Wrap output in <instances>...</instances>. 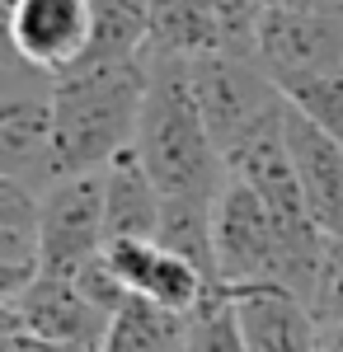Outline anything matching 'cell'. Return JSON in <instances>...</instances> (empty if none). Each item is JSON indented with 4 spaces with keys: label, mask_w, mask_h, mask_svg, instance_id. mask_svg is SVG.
Returning <instances> with one entry per match:
<instances>
[{
    "label": "cell",
    "mask_w": 343,
    "mask_h": 352,
    "mask_svg": "<svg viewBox=\"0 0 343 352\" xmlns=\"http://www.w3.org/2000/svg\"><path fill=\"white\" fill-rule=\"evenodd\" d=\"M264 5H278V10H315V5H343V0H264Z\"/></svg>",
    "instance_id": "cell-21"
},
{
    "label": "cell",
    "mask_w": 343,
    "mask_h": 352,
    "mask_svg": "<svg viewBox=\"0 0 343 352\" xmlns=\"http://www.w3.org/2000/svg\"><path fill=\"white\" fill-rule=\"evenodd\" d=\"M52 89L56 76L14 52L0 89V174L24 179L28 188H48L56 179L52 160Z\"/></svg>",
    "instance_id": "cell-4"
},
{
    "label": "cell",
    "mask_w": 343,
    "mask_h": 352,
    "mask_svg": "<svg viewBox=\"0 0 343 352\" xmlns=\"http://www.w3.org/2000/svg\"><path fill=\"white\" fill-rule=\"evenodd\" d=\"M104 244H108L104 169L52 179L43 188V272L71 277L80 263L104 254Z\"/></svg>",
    "instance_id": "cell-6"
},
{
    "label": "cell",
    "mask_w": 343,
    "mask_h": 352,
    "mask_svg": "<svg viewBox=\"0 0 343 352\" xmlns=\"http://www.w3.org/2000/svg\"><path fill=\"white\" fill-rule=\"evenodd\" d=\"M188 61H193V89H198L202 118H207L221 155L245 132H254L273 113H282V104H287L282 85L264 71L259 56L207 52V56H188Z\"/></svg>",
    "instance_id": "cell-5"
},
{
    "label": "cell",
    "mask_w": 343,
    "mask_h": 352,
    "mask_svg": "<svg viewBox=\"0 0 343 352\" xmlns=\"http://www.w3.org/2000/svg\"><path fill=\"white\" fill-rule=\"evenodd\" d=\"M291 109H301L306 118H315L324 132H334L343 141V66L324 71V76H301V80L282 85Z\"/></svg>",
    "instance_id": "cell-19"
},
{
    "label": "cell",
    "mask_w": 343,
    "mask_h": 352,
    "mask_svg": "<svg viewBox=\"0 0 343 352\" xmlns=\"http://www.w3.org/2000/svg\"><path fill=\"white\" fill-rule=\"evenodd\" d=\"M287 146L296 160L301 192L311 202V217L329 235H343V141L287 104Z\"/></svg>",
    "instance_id": "cell-11"
},
{
    "label": "cell",
    "mask_w": 343,
    "mask_h": 352,
    "mask_svg": "<svg viewBox=\"0 0 343 352\" xmlns=\"http://www.w3.org/2000/svg\"><path fill=\"white\" fill-rule=\"evenodd\" d=\"M240 324L249 338V352H320L311 305L287 287H236Z\"/></svg>",
    "instance_id": "cell-13"
},
{
    "label": "cell",
    "mask_w": 343,
    "mask_h": 352,
    "mask_svg": "<svg viewBox=\"0 0 343 352\" xmlns=\"http://www.w3.org/2000/svg\"><path fill=\"white\" fill-rule=\"evenodd\" d=\"M108 324H113V315L80 292L76 277H61V272H38L14 300H5V329H33L48 338L104 348Z\"/></svg>",
    "instance_id": "cell-9"
},
{
    "label": "cell",
    "mask_w": 343,
    "mask_h": 352,
    "mask_svg": "<svg viewBox=\"0 0 343 352\" xmlns=\"http://www.w3.org/2000/svg\"><path fill=\"white\" fill-rule=\"evenodd\" d=\"M104 258L127 282V292L156 300L165 310H179V315H193L207 300V292L216 287L198 263H188L174 249H165L160 240H108Z\"/></svg>",
    "instance_id": "cell-10"
},
{
    "label": "cell",
    "mask_w": 343,
    "mask_h": 352,
    "mask_svg": "<svg viewBox=\"0 0 343 352\" xmlns=\"http://www.w3.org/2000/svg\"><path fill=\"white\" fill-rule=\"evenodd\" d=\"M104 352H188V315L132 292L113 310Z\"/></svg>",
    "instance_id": "cell-16"
},
{
    "label": "cell",
    "mask_w": 343,
    "mask_h": 352,
    "mask_svg": "<svg viewBox=\"0 0 343 352\" xmlns=\"http://www.w3.org/2000/svg\"><path fill=\"white\" fill-rule=\"evenodd\" d=\"M259 61L278 85L339 71L343 66V5H315V10L264 5Z\"/></svg>",
    "instance_id": "cell-7"
},
{
    "label": "cell",
    "mask_w": 343,
    "mask_h": 352,
    "mask_svg": "<svg viewBox=\"0 0 343 352\" xmlns=\"http://www.w3.org/2000/svg\"><path fill=\"white\" fill-rule=\"evenodd\" d=\"M216 282L231 292L264 282L291 292V254L278 217L240 174H226L216 192Z\"/></svg>",
    "instance_id": "cell-3"
},
{
    "label": "cell",
    "mask_w": 343,
    "mask_h": 352,
    "mask_svg": "<svg viewBox=\"0 0 343 352\" xmlns=\"http://www.w3.org/2000/svg\"><path fill=\"white\" fill-rule=\"evenodd\" d=\"M188 352H249L245 324H240V305L231 287H211L207 300L188 315Z\"/></svg>",
    "instance_id": "cell-18"
},
{
    "label": "cell",
    "mask_w": 343,
    "mask_h": 352,
    "mask_svg": "<svg viewBox=\"0 0 343 352\" xmlns=\"http://www.w3.org/2000/svg\"><path fill=\"white\" fill-rule=\"evenodd\" d=\"M104 202H108V240H156L165 192L151 179L136 146L118 151L104 164Z\"/></svg>",
    "instance_id": "cell-14"
},
{
    "label": "cell",
    "mask_w": 343,
    "mask_h": 352,
    "mask_svg": "<svg viewBox=\"0 0 343 352\" xmlns=\"http://www.w3.org/2000/svg\"><path fill=\"white\" fill-rule=\"evenodd\" d=\"M151 66L146 56L113 66H80L56 76L52 89V160L61 174L104 169L118 151L136 141Z\"/></svg>",
    "instance_id": "cell-2"
},
{
    "label": "cell",
    "mask_w": 343,
    "mask_h": 352,
    "mask_svg": "<svg viewBox=\"0 0 343 352\" xmlns=\"http://www.w3.org/2000/svg\"><path fill=\"white\" fill-rule=\"evenodd\" d=\"M43 272V192L0 174V300H14Z\"/></svg>",
    "instance_id": "cell-12"
},
{
    "label": "cell",
    "mask_w": 343,
    "mask_h": 352,
    "mask_svg": "<svg viewBox=\"0 0 343 352\" xmlns=\"http://www.w3.org/2000/svg\"><path fill=\"white\" fill-rule=\"evenodd\" d=\"M156 38V5L151 0H94V28L80 66H113L151 52ZM76 66V71H80Z\"/></svg>",
    "instance_id": "cell-15"
},
{
    "label": "cell",
    "mask_w": 343,
    "mask_h": 352,
    "mask_svg": "<svg viewBox=\"0 0 343 352\" xmlns=\"http://www.w3.org/2000/svg\"><path fill=\"white\" fill-rule=\"evenodd\" d=\"M94 28V0H10V47L52 71H76Z\"/></svg>",
    "instance_id": "cell-8"
},
{
    "label": "cell",
    "mask_w": 343,
    "mask_h": 352,
    "mask_svg": "<svg viewBox=\"0 0 343 352\" xmlns=\"http://www.w3.org/2000/svg\"><path fill=\"white\" fill-rule=\"evenodd\" d=\"M5 5H10V0H5Z\"/></svg>",
    "instance_id": "cell-22"
},
{
    "label": "cell",
    "mask_w": 343,
    "mask_h": 352,
    "mask_svg": "<svg viewBox=\"0 0 343 352\" xmlns=\"http://www.w3.org/2000/svg\"><path fill=\"white\" fill-rule=\"evenodd\" d=\"M156 240L216 282V197H165Z\"/></svg>",
    "instance_id": "cell-17"
},
{
    "label": "cell",
    "mask_w": 343,
    "mask_h": 352,
    "mask_svg": "<svg viewBox=\"0 0 343 352\" xmlns=\"http://www.w3.org/2000/svg\"><path fill=\"white\" fill-rule=\"evenodd\" d=\"M5 352H104L90 343H71V338H48L33 329H5Z\"/></svg>",
    "instance_id": "cell-20"
},
{
    "label": "cell",
    "mask_w": 343,
    "mask_h": 352,
    "mask_svg": "<svg viewBox=\"0 0 343 352\" xmlns=\"http://www.w3.org/2000/svg\"><path fill=\"white\" fill-rule=\"evenodd\" d=\"M146 66H151V85H146V104L132 141L136 155L146 160L165 197H216L231 169L202 118L193 89V61L146 52Z\"/></svg>",
    "instance_id": "cell-1"
}]
</instances>
